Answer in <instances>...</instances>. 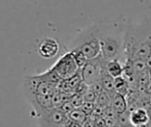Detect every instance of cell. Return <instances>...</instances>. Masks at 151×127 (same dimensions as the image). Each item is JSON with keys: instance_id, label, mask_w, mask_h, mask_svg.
<instances>
[{"instance_id": "cell-1", "label": "cell", "mask_w": 151, "mask_h": 127, "mask_svg": "<svg viewBox=\"0 0 151 127\" xmlns=\"http://www.w3.org/2000/svg\"><path fill=\"white\" fill-rule=\"evenodd\" d=\"M151 51V19L144 16L127 24L125 34L126 59H148Z\"/></svg>"}, {"instance_id": "cell-2", "label": "cell", "mask_w": 151, "mask_h": 127, "mask_svg": "<svg viewBox=\"0 0 151 127\" xmlns=\"http://www.w3.org/2000/svg\"><path fill=\"white\" fill-rule=\"evenodd\" d=\"M127 24L124 19L97 24L101 55L105 61L125 58V34Z\"/></svg>"}, {"instance_id": "cell-3", "label": "cell", "mask_w": 151, "mask_h": 127, "mask_svg": "<svg viewBox=\"0 0 151 127\" xmlns=\"http://www.w3.org/2000/svg\"><path fill=\"white\" fill-rule=\"evenodd\" d=\"M72 49L81 51L88 60L99 56L101 54V48L97 24H92L86 30L82 31L73 42L70 50Z\"/></svg>"}, {"instance_id": "cell-4", "label": "cell", "mask_w": 151, "mask_h": 127, "mask_svg": "<svg viewBox=\"0 0 151 127\" xmlns=\"http://www.w3.org/2000/svg\"><path fill=\"white\" fill-rule=\"evenodd\" d=\"M106 61L100 54L96 58H93L87 61V63L80 69L82 81L87 86H93L96 82L101 81L103 71L105 70Z\"/></svg>"}, {"instance_id": "cell-5", "label": "cell", "mask_w": 151, "mask_h": 127, "mask_svg": "<svg viewBox=\"0 0 151 127\" xmlns=\"http://www.w3.org/2000/svg\"><path fill=\"white\" fill-rule=\"evenodd\" d=\"M51 69L58 75L61 81L70 78L80 71L79 66L70 51L66 52L59 58L51 67Z\"/></svg>"}, {"instance_id": "cell-6", "label": "cell", "mask_w": 151, "mask_h": 127, "mask_svg": "<svg viewBox=\"0 0 151 127\" xmlns=\"http://www.w3.org/2000/svg\"><path fill=\"white\" fill-rule=\"evenodd\" d=\"M68 121V114L59 108H51L38 116V127H63Z\"/></svg>"}, {"instance_id": "cell-7", "label": "cell", "mask_w": 151, "mask_h": 127, "mask_svg": "<svg viewBox=\"0 0 151 127\" xmlns=\"http://www.w3.org/2000/svg\"><path fill=\"white\" fill-rule=\"evenodd\" d=\"M59 52V44L53 38H45L39 43L38 53L44 59H51Z\"/></svg>"}, {"instance_id": "cell-8", "label": "cell", "mask_w": 151, "mask_h": 127, "mask_svg": "<svg viewBox=\"0 0 151 127\" xmlns=\"http://www.w3.org/2000/svg\"><path fill=\"white\" fill-rule=\"evenodd\" d=\"M130 123L132 126H139L147 124L149 122V113L144 107H138L134 110L130 111Z\"/></svg>"}, {"instance_id": "cell-9", "label": "cell", "mask_w": 151, "mask_h": 127, "mask_svg": "<svg viewBox=\"0 0 151 127\" xmlns=\"http://www.w3.org/2000/svg\"><path fill=\"white\" fill-rule=\"evenodd\" d=\"M125 63V62H124ZM124 63H122V60L113 59L106 61L105 69L109 75H111L113 78H116L119 76H122L124 73Z\"/></svg>"}, {"instance_id": "cell-10", "label": "cell", "mask_w": 151, "mask_h": 127, "mask_svg": "<svg viewBox=\"0 0 151 127\" xmlns=\"http://www.w3.org/2000/svg\"><path fill=\"white\" fill-rule=\"evenodd\" d=\"M110 108L114 111L116 114H121L128 110V103H127V98L119 93H115L112 97L110 102Z\"/></svg>"}, {"instance_id": "cell-11", "label": "cell", "mask_w": 151, "mask_h": 127, "mask_svg": "<svg viewBox=\"0 0 151 127\" xmlns=\"http://www.w3.org/2000/svg\"><path fill=\"white\" fill-rule=\"evenodd\" d=\"M101 86H102V88L103 91H105L107 93H109L111 97L115 95V88H114V78L109 75L107 73L106 69L103 71V74H102V77H101Z\"/></svg>"}, {"instance_id": "cell-12", "label": "cell", "mask_w": 151, "mask_h": 127, "mask_svg": "<svg viewBox=\"0 0 151 127\" xmlns=\"http://www.w3.org/2000/svg\"><path fill=\"white\" fill-rule=\"evenodd\" d=\"M114 88L115 93H119V95L124 96L127 98V96L130 93V86H129L128 81L122 75L116 78H114Z\"/></svg>"}, {"instance_id": "cell-13", "label": "cell", "mask_w": 151, "mask_h": 127, "mask_svg": "<svg viewBox=\"0 0 151 127\" xmlns=\"http://www.w3.org/2000/svg\"><path fill=\"white\" fill-rule=\"evenodd\" d=\"M68 117L70 121H75V122H78V123H81V124H84L85 121L87 120L88 118V115L84 112L82 109L80 108H75L70 111V113L68 114Z\"/></svg>"}, {"instance_id": "cell-14", "label": "cell", "mask_w": 151, "mask_h": 127, "mask_svg": "<svg viewBox=\"0 0 151 127\" xmlns=\"http://www.w3.org/2000/svg\"><path fill=\"white\" fill-rule=\"evenodd\" d=\"M70 51L72 52V54L75 58L76 62H77L78 66H79V68L81 69V68L83 67L86 63H87V61H88L87 57H86L85 55L81 52V51L76 50V49H72V50H70Z\"/></svg>"}, {"instance_id": "cell-15", "label": "cell", "mask_w": 151, "mask_h": 127, "mask_svg": "<svg viewBox=\"0 0 151 127\" xmlns=\"http://www.w3.org/2000/svg\"><path fill=\"white\" fill-rule=\"evenodd\" d=\"M68 127H84L83 126V124H81V123H78V122H75V121H68V125H66Z\"/></svg>"}, {"instance_id": "cell-16", "label": "cell", "mask_w": 151, "mask_h": 127, "mask_svg": "<svg viewBox=\"0 0 151 127\" xmlns=\"http://www.w3.org/2000/svg\"><path fill=\"white\" fill-rule=\"evenodd\" d=\"M148 110V113H149V122H148V124H149V126L151 127V108L149 107V108H147Z\"/></svg>"}, {"instance_id": "cell-17", "label": "cell", "mask_w": 151, "mask_h": 127, "mask_svg": "<svg viewBox=\"0 0 151 127\" xmlns=\"http://www.w3.org/2000/svg\"><path fill=\"white\" fill-rule=\"evenodd\" d=\"M132 127H150L149 124H143V125H139V126H132Z\"/></svg>"}, {"instance_id": "cell-18", "label": "cell", "mask_w": 151, "mask_h": 127, "mask_svg": "<svg viewBox=\"0 0 151 127\" xmlns=\"http://www.w3.org/2000/svg\"><path fill=\"white\" fill-rule=\"evenodd\" d=\"M66 125H68V124H66ZM66 125H65V126H63V127H68V126H66Z\"/></svg>"}]
</instances>
